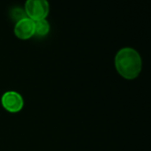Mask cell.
Listing matches in <instances>:
<instances>
[{
    "label": "cell",
    "mask_w": 151,
    "mask_h": 151,
    "mask_svg": "<svg viewBox=\"0 0 151 151\" xmlns=\"http://www.w3.org/2000/svg\"><path fill=\"white\" fill-rule=\"evenodd\" d=\"M115 66L117 72L128 80H132L139 75L142 60L139 53L131 47L119 50L115 57Z\"/></svg>",
    "instance_id": "cell-1"
},
{
    "label": "cell",
    "mask_w": 151,
    "mask_h": 151,
    "mask_svg": "<svg viewBox=\"0 0 151 151\" xmlns=\"http://www.w3.org/2000/svg\"><path fill=\"white\" fill-rule=\"evenodd\" d=\"M50 30V24L48 21L44 19H39L35 21V34L40 37L45 36Z\"/></svg>",
    "instance_id": "cell-5"
},
{
    "label": "cell",
    "mask_w": 151,
    "mask_h": 151,
    "mask_svg": "<svg viewBox=\"0 0 151 151\" xmlns=\"http://www.w3.org/2000/svg\"><path fill=\"white\" fill-rule=\"evenodd\" d=\"M24 9L28 17L37 21L47 16L50 6L47 0H26Z\"/></svg>",
    "instance_id": "cell-2"
},
{
    "label": "cell",
    "mask_w": 151,
    "mask_h": 151,
    "mask_svg": "<svg viewBox=\"0 0 151 151\" xmlns=\"http://www.w3.org/2000/svg\"><path fill=\"white\" fill-rule=\"evenodd\" d=\"M1 102L4 109L11 113H16L22 109L24 101L23 98L17 92L10 91L3 94Z\"/></svg>",
    "instance_id": "cell-3"
},
{
    "label": "cell",
    "mask_w": 151,
    "mask_h": 151,
    "mask_svg": "<svg viewBox=\"0 0 151 151\" xmlns=\"http://www.w3.org/2000/svg\"><path fill=\"white\" fill-rule=\"evenodd\" d=\"M15 35L22 39H28L35 34V21L29 17H25L18 22L14 26Z\"/></svg>",
    "instance_id": "cell-4"
},
{
    "label": "cell",
    "mask_w": 151,
    "mask_h": 151,
    "mask_svg": "<svg viewBox=\"0 0 151 151\" xmlns=\"http://www.w3.org/2000/svg\"><path fill=\"white\" fill-rule=\"evenodd\" d=\"M10 14H11V17L13 20L18 22L25 17H27V14H26V11L25 9L20 7V6H15L14 7L11 11H10Z\"/></svg>",
    "instance_id": "cell-6"
}]
</instances>
